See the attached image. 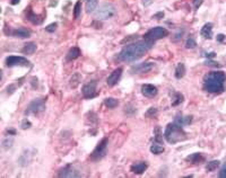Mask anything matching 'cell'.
<instances>
[{
    "label": "cell",
    "mask_w": 226,
    "mask_h": 178,
    "mask_svg": "<svg viewBox=\"0 0 226 178\" xmlns=\"http://www.w3.org/2000/svg\"><path fill=\"white\" fill-rule=\"evenodd\" d=\"M202 2H204V0H193V6H195L196 9H198L202 5Z\"/></svg>",
    "instance_id": "obj_41"
},
{
    "label": "cell",
    "mask_w": 226,
    "mask_h": 178,
    "mask_svg": "<svg viewBox=\"0 0 226 178\" xmlns=\"http://www.w3.org/2000/svg\"><path fill=\"white\" fill-rule=\"evenodd\" d=\"M183 99H184V97H183V95H182L181 92H174L173 99H172V106H178V105H180L181 103L183 102Z\"/></svg>",
    "instance_id": "obj_26"
},
{
    "label": "cell",
    "mask_w": 226,
    "mask_h": 178,
    "mask_svg": "<svg viewBox=\"0 0 226 178\" xmlns=\"http://www.w3.org/2000/svg\"><path fill=\"white\" fill-rule=\"evenodd\" d=\"M97 4H98V0H86V4H85L86 11H87L88 14L94 13V11L97 9Z\"/></svg>",
    "instance_id": "obj_19"
},
{
    "label": "cell",
    "mask_w": 226,
    "mask_h": 178,
    "mask_svg": "<svg viewBox=\"0 0 226 178\" xmlns=\"http://www.w3.org/2000/svg\"><path fill=\"white\" fill-rule=\"evenodd\" d=\"M82 80V77H80V75L79 73H75L74 76H72V78L70 79V86L72 87V88H76V87L79 85V81Z\"/></svg>",
    "instance_id": "obj_30"
},
{
    "label": "cell",
    "mask_w": 226,
    "mask_h": 178,
    "mask_svg": "<svg viewBox=\"0 0 226 178\" xmlns=\"http://www.w3.org/2000/svg\"><path fill=\"white\" fill-rule=\"evenodd\" d=\"M115 14H117L115 6L110 2H103L98 6L95 11V18H97V21H106V19L113 18Z\"/></svg>",
    "instance_id": "obj_4"
},
{
    "label": "cell",
    "mask_w": 226,
    "mask_h": 178,
    "mask_svg": "<svg viewBox=\"0 0 226 178\" xmlns=\"http://www.w3.org/2000/svg\"><path fill=\"white\" fill-rule=\"evenodd\" d=\"M219 165H221L219 160H211V161H209L206 165V170L208 173H213V171H215L216 169L219 167Z\"/></svg>",
    "instance_id": "obj_24"
},
{
    "label": "cell",
    "mask_w": 226,
    "mask_h": 178,
    "mask_svg": "<svg viewBox=\"0 0 226 178\" xmlns=\"http://www.w3.org/2000/svg\"><path fill=\"white\" fill-rule=\"evenodd\" d=\"M163 17H164V13H163V11H158V13H156V14L153 16V18H156V19H158V21L162 19Z\"/></svg>",
    "instance_id": "obj_40"
},
{
    "label": "cell",
    "mask_w": 226,
    "mask_h": 178,
    "mask_svg": "<svg viewBox=\"0 0 226 178\" xmlns=\"http://www.w3.org/2000/svg\"><path fill=\"white\" fill-rule=\"evenodd\" d=\"M218 176H219L221 178H226V162L221 167V170H219Z\"/></svg>",
    "instance_id": "obj_38"
},
{
    "label": "cell",
    "mask_w": 226,
    "mask_h": 178,
    "mask_svg": "<svg viewBox=\"0 0 226 178\" xmlns=\"http://www.w3.org/2000/svg\"><path fill=\"white\" fill-rule=\"evenodd\" d=\"M205 66H215V68H218V66H221V64L218 63V62H215V61H213V60H207V61L205 62Z\"/></svg>",
    "instance_id": "obj_37"
},
{
    "label": "cell",
    "mask_w": 226,
    "mask_h": 178,
    "mask_svg": "<svg viewBox=\"0 0 226 178\" xmlns=\"http://www.w3.org/2000/svg\"><path fill=\"white\" fill-rule=\"evenodd\" d=\"M141 92L145 97H148V98H153L157 95V88L154 85H150V83H145L141 86Z\"/></svg>",
    "instance_id": "obj_13"
},
{
    "label": "cell",
    "mask_w": 226,
    "mask_h": 178,
    "mask_svg": "<svg viewBox=\"0 0 226 178\" xmlns=\"http://www.w3.org/2000/svg\"><path fill=\"white\" fill-rule=\"evenodd\" d=\"M59 177H66V178H76V177H82V174L79 173L78 170H76L75 168H72L71 166H67L63 169H61L59 174H58Z\"/></svg>",
    "instance_id": "obj_11"
},
{
    "label": "cell",
    "mask_w": 226,
    "mask_h": 178,
    "mask_svg": "<svg viewBox=\"0 0 226 178\" xmlns=\"http://www.w3.org/2000/svg\"><path fill=\"white\" fill-rule=\"evenodd\" d=\"M183 34H184V30H183V28H180V30H179V31L174 34V36L172 37V41H173V42L180 41L181 38L183 37Z\"/></svg>",
    "instance_id": "obj_33"
},
{
    "label": "cell",
    "mask_w": 226,
    "mask_h": 178,
    "mask_svg": "<svg viewBox=\"0 0 226 178\" xmlns=\"http://www.w3.org/2000/svg\"><path fill=\"white\" fill-rule=\"evenodd\" d=\"M200 35L206 38V40H210L213 37V24L211 23H207L202 26L200 31Z\"/></svg>",
    "instance_id": "obj_17"
},
{
    "label": "cell",
    "mask_w": 226,
    "mask_h": 178,
    "mask_svg": "<svg viewBox=\"0 0 226 178\" xmlns=\"http://www.w3.org/2000/svg\"><path fill=\"white\" fill-rule=\"evenodd\" d=\"M80 15H82V2H80V1H77L75 7H74V17H75L76 19H78V18L80 17Z\"/></svg>",
    "instance_id": "obj_29"
},
{
    "label": "cell",
    "mask_w": 226,
    "mask_h": 178,
    "mask_svg": "<svg viewBox=\"0 0 226 178\" xmlns=\"http://www.w3.org/2000/svg\"><path fill=\"white\" fill-rule=\"evenodd\" d=\"M19 1L21 0H10V4L11 5H17V4H19Z\"/></svg>",
    "instance_id": "obj_45"
},
{
    "label": "cell",
    "mask_w": 226,
    "mask_h": 178,
    "mask_svg": "<svg viewBox=\"0 0 226 178\" xmlns=\"http://www.w3.org/2000/svg\"><path fill=\"white\" fill-rule=\"evenodd\" d=\"M217 42H219V43H225L226 36L224 35V34H218V35H217Z\"/></svg>",
    "instance_id": "obj_39"
},
{
    "label": "cell",
    "mask_w": 226,
    "mask_h": 178,
    "mask_svg": "<svg viewBox=\"0 0 226 178\" xmlns=\"http://www.w3.org/2000/svg\"><path fill=\"white\" fill-rule=\"evenodd\" d=\"M93 25H94V26H97V28H101V27H102V24H101V23L98 24L97 21H94V23H93Z\"/></svg>",
    "instance_id": "obj_46"
},
{
    "label": "cell",
    "mask_w": 226,
    "mask_h": 178,
    "mask_svg": "<svg viewBox=\"0 0 226 178\" xmlns=\"http://www.w3.org/2000/svg\"><path fill=\"white\" fill-rule=\"evenodd\" d=\"M108 144H109L108 137L102 139V141L98 143L97 146L95 147V149L93 150V152L91 153V159L94 160V161H97V160H101L102 158L105 157L106 151H108Z\"/></svg>",
    "instance_id": "obj_6"
},
{
    "label": "cell",
    "mask_w": 226,
    "mask_h": 178,
    "mask_svg": "<svg viewBox=\"0 0 226 178\" xmlns=\"http://www.w3.org/2000/svg\"><path fill=\"white\" fill-rule=\"evenodd\" d=\"M167 35H169V31H167L166 28H164V27L158 26V27H154V28L149 30V31L145 34V40L155 42V41H157V40H161V38H164V37H166Z\"/></svg>",
    "instance_id": "obj_7"
},
{
    "label": "cell",
    "mask_w": 226,
    "mask_h": 178,
    "mask_svg": "<svg viewBox=\"0 0 226 178\" xmlns=\"http://www.w3.org/2000/svg\"><path fill=\"white\" fill-rule=\"evenodd\" d=\"M226 73L224 71H211L204 78V89L210 94H222L225 90Z\"/></svg>",
    "instance_id": "obj_2"
},
{
    "label": "cell",
    "mask_w": 226,
    "mask_h": 178,
    "mask_svg": "<svg viewBox=\"0 0 226 178\" xmlns=\"http://www.w3.org/2000/svg\"><path fill=\"white\" fill-rule=\"evenodd\" d=\"M122 68H118V69H115L114 71L110 75V76L108 77V79H106V82H108V85L110 87H113L115 86L117 83L119 82V80H120V78H121V76H122Z\"/></svg>",
    "instance_id": "obj_12"
},
{
    "label": "cell",
    "mask_w": 226,
    "mask_h": 178,
    "mask_svg": "<svg viewBox=\"0 0 226 178\" xmlns=\"http://www.w3.org/2000/svg\"><path fill=\"white\" fill-rule=\"evenodd\" d=\"M124 113L129 116H131V115H134L135 113H137V109L132 105L129 104V105H126V107H124Z\"/></svg>",
    "instance_id": "obj_32"
},
{
    "label": "cell",
    "mask_w": 226,
    "mask_h": 178,
    "mask_svg": "<svg viewBox=\"0 0 226 178\" xmlns=\"http://www.w3.org/2000/svg\"><path fill=\"white\" fill-rule=\"evenodd\" d=\"M32 126V123L27 120V118H25V120H23V122H22L21 124V129L22 130H27V129H30V127Z\"/></svg>",
    "instance_id": "obj_36"
},
{
    "label": "cell",
    "mask_w": 226,
    "mask_h": 178,
    "mask_svg": "<svg viewBox=\"0 0 226 178\" xmlns=\"http://www.w3.org/2000/svg\"><path fill=\"white\" fill-rule=\"evenodd\" d=\"M56 27H58V24H56V23H52V24L46 26L45 31L49 32V33H54V32L56 31Z\"/></svg>",
    "instance_id": "obj_35"
},
{
    "label": "cell",
    "mask_w": 226,
    "mask_h": 178,
    "mask_svg": "<svg viewBox=\"0 0 226 178\" xmlns=\"http://www.w3.org/2000/svg\"><path fill=\"white\" fill-rule=\"evenodd\" d=\"M157 114V108L156 107H150L147 109V112L145 113V116L146 117H154V115Z\"/></svg>",
    "instance_id": "obj_34"
},
{
    "label": "cell",
    "mask_w": 226,
    "mask_h": 178,
    "mask_svg": "<svg viewBox=\"0 0 226 178\" xmlns=\"http://www.w3.org/2000/svg\"><path fill=\"white\" fill-rule=\"evenodd\" d=\"M46 99L45 98H39V99H34L32 100L28 106L26 108L25 114L26 115H31V114H39L42 113L43 111H45L46 107Z\"/></svg>",
    "instance_id": "obj_5"
},
{
    "label": "cell",
    "mask_w": 226,
    "mask_h": 178,
    "mask_svg": "<svg viewBox=\"0 0 226 178\" xmlns=\"http://www.w3.org/2000/svg\"><path fill=\"white\" fill-rule=\"evenodd\" d=\"M197 46V42L193 37H189L187 41H185V47L187 49H195Z\"/></svg>",
    "instance_id": "obj_31"
},
{
    "label": "cell",
    "mask_w": 226,
    "mask_h": 178,
    "mask_svg": "<svg viewBox=\"0 0 226 178\" xmlns=\"http://www.w3.org/2000/svg\"><path fill=\"white\" fill-rule=\"evenodd\" d=\"M153 68H154V63H152V62H143V63L132 66L130 71L132 73H146V72L150 71Z\"/></svg>",
    "instance_id": "obj_10"
},
{
    "label": "cell",
    "mask_w": 226,
    "mask_h": 178,
    "mask_svg": "<svg viewBox=\"0 0 226 178\" xmlns=\"http://www.w3.org/2000/svg\"><path fill=\"white\" fill-rule=\"evenodd\" d=\"M6 66L8 68H13V66H31V62L24 56L10 55L6 59Z\"/></svg>",
    "instance_id": "obj_8"
},
{
    "label": "cell",
    "mask_w": 226,
    "mask_h": 178,
    "mask_svg": "<svg viewBox=\"0 0 226 178\" xmlns=\"http://www.w3.org/2000/svg\"><path fill=\"white\" fill-rule=\"evenodd\" d=\"M205 56H206V58H208V59H213V58H215V56H216V53H215V52H210V53H206Z\"/></svg>",
    "instance_id": "obj_42"
},
{
    "label": "cell",
    "mask_w": 226,
    "mask_h": 178,
    "mask_svg": "<svg viewBox=\"0 0 226 178\" xmlns=\"http://www.w3.org/2000/svg\"><path fill=\"white\" fill-rule=\"evenodd\" d=\"M154 140L155 142H163V133H162V130L159 126H156L154 129Z\"/></svg>",
    "instance_id": "obj_27"
},
{
    "label": "cell",
    "mask_w": 226,
    "mask_h": 178,
    "mask_svg": "<svg viewBox=\"0 0 226 178\" xmlns=\"http://www.w3.org/2000/svg\"><path fill=\"white\" fill-rule=\"evenodd\" d=\"M13 143H14V139H13V137H6L5 139L2 140V142H1V147H2L4 150H8L9 148L13 147Z\"/></svg>",
    "instance_id": "obj_28"
},
{
    "label": "cell",
    "mask_w": 226,
    "mask_h": 178,
    "mask_svg": "<svg viewBox=\"0 0 226 178\" xmlns=\"http://www.w3.org/2000/svg\"><path fill=\"white\" fill-rule=\"evenodd\" d=\"M31 31L27 28H24V27H19V28L10 32V35L18 37V38H28V37H31Z\"/></svg>",
    "instance_id": "obj_14"
},
{
    "label": "cell",
    "mask_w": 226,
    "mask_h": 178,
    "mask_svg": "<svg viewBox=\"0 0 226 178\" xmlns=\"http://www.w3.org/2000/svg\"><path fill=\"white\" fill-rule=\"evenodd\" d=\"M82 94L83 96L87 99L94 98V97L97 95V82L96 81H91L84 85L82 89Z\"/></svg>",
    "instance_id": "obj_9"
},
{
    "label": "cell",
    "mask_w": 226,
    "mask_h": 178,
    "mask_svg": "<svg viewBox=\"0 0 226 178\" xmlns=\"http://www.w3.org/2000/svg\"><path fill=\"white\" fill-rule=\"evenodd\" d=\"M164 137L169 143L175 144V143L181 142V141H184L187 139V134L183 131L182 126L173 122L167 124V126L164 131Z\"/></svg>",
    "instance_id": "obj_3"
},
{
    "label": "cell",
    "mask_w": 226,
    "mask_h": 178,
    "mask_svg": "<svg viewBox=\"0 0 226 178\" xmlns=\"http://www.w3.org/2000/svg\"><path fill=\"white\" fill-rule=\"evenodd\" d=\"M185 75V66L184 63H179L176 68H175V78L176 79H181L183 78Z\"/></svg>",
    "instance_id": "obj_22"
},
{
    "label": "cell",
    "mask_w": 226,
    "mask_h": 178,
    "mask_svg": "<svg viewBox=\"0 0 226 178\" xmlns=\"http://www.w3.org/2000/svg\"><path fill=\"white\" fill-rule=\"evenodd\" d=\"M79 55H80V50H79L78 47H76V46H74V47H71V49L68 51L67 60H69V61L76 60L77 58H79Z\"/></svg>",
    "instance_id": "obj_20"
},
{
    "label": "cell",
    "mask_w": 226,
    "mask_h": 178,
    "mask_svg": "<svg viewBox=\"0 0 226 178\" xmlns=\"http://www.w3.org/2000/svg\"><path fill=\"white\" fill-rule=\"evenodd\" d=\"M154 43L155 42L143 40V41L134 42L131 44H128L121 50L120 54H119V59L121 61L128 62V63L137 61L153 47Z\"/></svg>",
    "instance_id": "obj_1"
},
{
    "label": "cell",
    "mask_w": 226,
    "mask_h": 178,
    "mask_svg": "<svg viewBox=\"0 0 226 178\" xmlns=\"http://www.w3.org/2000/svg\"><path fill=\"white\" fill-rule=\"evenodd\" d=\"M104 104H105V106L108 107V108L113 109V108H115L119 105V100L115 99V98H112V97H109V98L104 99Z\"/></svg>",
    "instance_id": "obj_25"
},
{
    "label": "cell",
    "mask_w": 226,
    "mask_h": 178,
    "mask_svg": "<svg viewBox=\"0 0 226 178\" xmlns=\"http://www.w3.org/2000/svg\"><path fill=\"white\" fill-rule=\"evenodd\" d=\"M36 49H37V46H36L35 43H27L22 49V52L24 54H33L36 51Z\"/></svg>",
    "instance_id": "obj_21"
},
{
    "label": "cell",
    "mask_w": 226,
    "mask_h": 178,
    "mask_svg": "<svg viewBox=\"0 0 226 178\" xmlns=\"http://www.w3.org/2000/svg\"><path fill=\"white\" fill-rule=\"evenodd\" d=\"M185 159H187V161L191 162L192 165H198V163H201L205 161V156L200 152H196L190 154V156H188Z\"/></svg>",
    "instance_id": "obj_15"
},
{
    "label": "cell",
    "mask_w": 226,
    "mask_h": 178,
    "mask_svg": "<svg viewBox=\"0 0 226 178\" xmlns=\"http://www.w3.org/2000/svg\"><path fill=\"white\" fill-rule=\"evenodd\" d=\"M152 1H153V0H143V5H144V6H149L150 4H152Z\"/></svg>",
    "instance_id": "obj_43"
},
{
    "label": "cell",
    "mask_w": 226,
    "mask_h": 178,
    "mask_svg": "<svg viewBox=\"0 0 226 178\" xmlns=\"http://www.w3.org/2000/svg\"><path fill=\"white\" fill-rule=\"evenodd\" d=\"M192 122V116H183V115H178L175 117L174 123L179 124L180 126H184V125H189Z\"/></svg>",
    "instance_id": "obj_18"
},
{
    "label": "cell",
    "mask_w": 226,
    "mask_h": 178,
    "mask_svg": "<svg viewBox=\"0 0 226 178\" xmlns=\"http://www.w3.org/2000/svg\"><path fill=\"white\" fill-rule=\"evenodd\" d=\"M7 132L9 133V134H13V135H15V134H16V131H15V130H13V129H10V130H7Z\"/></svg>",
    "instance_id": "obj_44"
},
{
    "label": "cell",
    "mask_w": 226,
    "mask_h": 178,
    "mask_svg": "<svg viewBox=\"0 0 226 178\" xmlns=\"http://www.w3.org/2000/svg\"><path fill=\"white\" fill-rule=\"evenodd\" d=\"M164 147L161 146V143L158 142H154L152 146H150V152L153 154H161V153L164 152Z\"/></svg>",
    "instance_id": "obj_23"
},
{
    "label": "cell",
    "mask_w": 226,
    "mask_h": 178,
    "mask_svg": "<svg viewBox=\"0 0 226 178\" xmlns=\"http://www.w3.org/2000/svg\"><path fill=\"white\" fill-rule=\"evenodd\" d=\"M147 168H148L147 162L141 161V162L134 163V165L131 166V171H132L134 174H137V175H141V174H144L145 171H146Z\"/></svg>",
    "instance_id": "obj_16"
}]
</instances>
